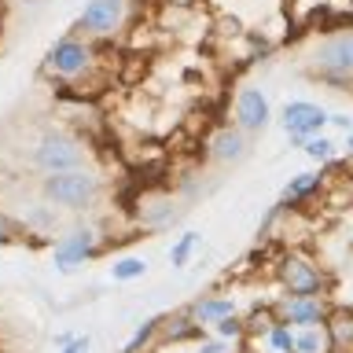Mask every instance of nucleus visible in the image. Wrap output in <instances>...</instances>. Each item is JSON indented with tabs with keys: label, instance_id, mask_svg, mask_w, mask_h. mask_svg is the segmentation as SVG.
I'll return each instance as SVG.
<instances>
[{
	"label": "nucleus",
	"instance_id": "f257e3e1",
	"mask_svg": "<svg viewBox=\"0 0 353 353\" xmlns=\"http://www.w3.org/2000/svg\"><path fill=\"white\" fill-rule=\"evenodd\" d=\"M302 70L309 81H320L335 92H353V30H335L305 52Z\"/></svg>",
	"mask_w": 353,
	"mask_h": 353
},
{
	"label": "nucleus",
	"instance_id": "7c9ffc66",
	"mask_svg": "<svg viewBox=\"0 0 353 353\" xmlns=\"http://www.w3.org/2000/svg\"><path fill=\"white\" fill-rule=\"evenodd\" d=\"M346 243H350V250H353V228H350V236H346Z\"/></svg>",
	"mask_w": 353,
	"mask_h": 353
},
{
	"label": "nucleus",
	"instance_id": "dca6fc26",
	"mask_svg": "<svg viewBox=\"0 0 353 353\" xmlns=\"http://www.w3.org/2000/svg\"><path fill=\"white\" fill-rule=\"evenodd\" d=\"M327 335H331L335 353H353V309L335 305V313L327 320Z\"/></svg>",
	"mask_w": 353,
	"mask_h": 353
},
{
	"label": "nucleus",
	"instance_id": "aec40b11",
	"mask_svg": "<svg viewBox=\"0 0 353 353\" xmlns=\"http://www.w3.org/2000/svg\"><path fill=\"white\" fill-rule=\"evenodd\" d=\"M294 350H298V353H335V346H331V335H327V324H324V327H302V331H298Z\"/></svg>",
	"mask_w": 353,
	"mask_h": 353
},
{
	"label": "nucleus",
	"instance_id": "6e6552de",
	"mask_svg": "<svg viewBox=\"0 0 353 353\" xmlns=\"http://www.w3.org/2000/svg\"><path fill=\"white\" fill-rule=\"evenodd\" d=\"M327 121H331V114L320 103H313V99H291V103H283V110H280V129L287 132V140H291L294 148H302L309 137L324 132Z\"/></svg>",
	"mask_w": 353,
	"mask_h": 353
},
{
	"label": "nucleus",
	"instance_id": "7ed1b4c3",
	"mask_svg": "<svg viewBox=\"0 0 353 353\" xmlns=\"http://www.w3.org/2000/svg\"><path fill=\"white\" fill-rule=\"evenodd\" d=\"M30 165L37 170L41 176L48 173H70V170H88L92 165V148L88 140H81L77 132L70 129H44L30 148Z\"/></svg>",
	"mask_w": 353,
	"mask_h": 353
},
{
	"label": "nucleus",
	"instance_id": "1a4fd4ad",
	"mask_svg": "<svg viewBox=\"0 0 353 353\" xmlns=\"http://www.w3.org/2000/svg\"><path fill=\"white\" fill-rule=\"evenodd\" d=\"M269 121H272L269 96L258 85H239L236 96H232V125L243 129L247 137H258V132L269 129Z\"/></svg>",
	"mask_w": 353,
	"mask_h": 353
},
{
	"label": "nucleus",
	"instance_id": "b1692460",
	"mask_svg": "<svg viewBox=\"0 0 353 353\" xmlns=\"http://www.w3.org/2000/svg\"><path fill=\"white\" fill-rule=\"evenodd\" d=\"M214 335H217V339H225V342H236V339L247 335V320H239V316L221 320V324H214Z\"/></svg>",
	"mask_w": 353,
	"mask_h": 353
},
{
	"label": "nucleus",
	"instance_id": "5701e85b",
	"mask_svg": "<svg viewBox=\"0 0 353 353\" xmlns=\"http://www.w3.org/2000/svg\"><path fill=\"white\" fill-rule=\"evenodd\" d=\"M162 324H165V316H148L137 331H132V339L125 342V346H121V353H140L154 335H162Z\"/></svg>",
	"mask_w": 353,
	"mask_h": 353
},
{
	"label": "nucleus",
	"instance_id": "9b49d317",
	"mask_svg": "<svg viewBox=\"0 0 353 353\" xmlns=\"http://www.w3.org/2000/svg\"><path fill=\"white\" fill-rule=\"evenodd\" d=\"M250 159V137L243 129L228 125H217L214 132L206 137V162L210 165H239Z\"/></svg>",
	"mask_w": 353,
	"mask_h": 353
},
{
	"label": "nucleus",
	"instance_id": "412c9836",
	"mask_svg": "<svg viewBox=\"0 0 353 353\" xmlns=\"http://www.w3.org/2000/svg\"><path fill=\"white\" fill-rule=\"evenodd\" d=\"M294 342H298V331H294L291 324H283V320H276V324L269 327V335H265V346H269V353H298Z\"/></svg>",
	"mask_w": 353,
	"mask_h": 353
},
{
	"label": "nucleus",
	"instance_id": "20e7f679",
	"mask_svg": "<svg viewBox=\"0 0 353 353\" xmlns=\"http://www.w3.org/2000/svg\"><path fill=\"white\" fill-rule=\"evenodd\" d=\"M96 70V41L81 37V33H63L55 44H48L41 59V74L59 85H77Z\"/></svg>",
	"mask_w": 353,
	"mask_h": 353
},
{
	"label": "nucleus",
	"instance_id": "423d86ee",
	"mask_svg": "<svg viewBox=\"0 0 353 353\" xmlns=\"http://www.w3.org/2000/svg\"><path fill=\"white\" fill-rule=\"evenodd\" d=\"M99 243H103V236H99L96 225H70L66 232H59L55 243H52V265L63 276H70V272L81 269L88 258H96Z\"/></svg>",
	"mask_w": 353,
	"mask_h": 353
},
{
	"label": "nucleus",
	"instance_id": "0eeeda50",
	"mask_svg": "<svg viewBox=\"0 0 353 353\" xmlns=\"http://www.w3.org/2000/svg\"><path fill=\"white\" fill-rule=\"evenodd\" d=\"M129 19V0H88L77 15V33L88 41H110L118 37Z\"/></svg>",
	"mask_w": 353,
	"mask_h": 353
},
{
	"label": "nucleus",
	"instance_id": "ddd939ff",
	"mask_svg": "<svg viewBox=\"0 0 353 353\" xmlns=\"http://www.w3.org/2000/svg\"><path fill=\"white\" fill-rule=\"evenodd\" d=\"M188 313H192L203 327H214L228 316H239V302L232 294H203V298H195V302L188 305Z\"/></svg>",
	"mask_w": 353,
	"mask_h": 353
},
{
	"label": "nucleus",
	"instance_id": "f03ea898",
	"mask_svg": "<svg viewBox=\"0 0 353 353\" xmlns=\"http://www.w3.org/2000/svg\"><path fill=\"white\" fill-rule=\"evenodd\" d=\"M37 192H41V199H48L52 206H59L63 214H88V210L99 206L107 184H103V176L96 173V165H88V170L41 176Z\"/></svg>",
	"mask_w": 353,
	"mask_h": 353
},
{
	"label": "nucleus",
	"instance_id": "c756f323",
	"mask_svg": "<svg viewBox=\"0 0 353 353\" xmlns=\"http://www.w3.org/2000/svg\"><path fill=\"white\" fill-rule=\"evenodd\" d=\"M342 148H346V154H350V159H353V132H350V137H346V143H342Z\"/></svg>",
	"mask_w": 353,
	"mask_h": 353
},
{
	"label": "nucleus",
	"instance_id": "bb28decb",
	"mask_svg": "<svg viewBox=\"0 0 353 353\" xmlns=\"http://www.w3.org/2000/svg\"><path fill=\"white\" fill-rule=\"evenodd\" d=\"M225 350H228L225 339H199V346H195V353H225Z\"/></svg>",
	"mask_w": 353,
	"mask_h": 353
},
{
	"label": "nucleus",
	"instance_id": "f8f14e48",
	"mask_svg": "<svg viewBox=\"0 0 353 353\" xmlns=\"http://www.w3.org/2000/svg\"><path fill=\"white\" fill-rule=\"evenodd\" d=\"M181 203H176L173 195H165V192H154L148 199H140V210H137V221H140V228H148V232H162V228H170L181 221Z\"/></svg>",
	"mask_w": 353,
	"mask_h": 353
},
{
	"label": "nucleus",
	"instance_id": "cd10ccee",
	"mask_svg": "<svg viewBox=\"0 0 353 353\" xmlns=\"http://www.w3.org/2000/svg\"><path fill=\"white\" fill-rule=\"evenodd\" d=\"M88 346H92V339H88V335H77L70 346H63L59 353H88Z\"/></svg>",
	"mask_w": 353,
	"mask_h": 353
},
{
	"label": "nucleus",
	"instance_id": "2eb2a0df",
	"mask_svg": "<svg viewBox=\"0 0 353 353\" xmlns=\"http://www.w3.org/2000/svg\"><path fill=\"white\" fill-rule=\"evenodd\" d=\"M327 184V176H324V170H302V173H294L291 181L283 184V192H280V206H298V203H309L320 188Z\"/></svg>",
	"mask_w": 353,
	"mask_h": 353
},
{
	"label": "nucleus",
	"instance_id": "9d476101",
	"mask_svg": "<svg viewBox=\"0 0 353 353\" xmlns=\"http://www.w3.org/2000/svg\"><path fill=\"white\" fill-rule=\"evenodd\" d=\"M331 313H335L331 298H294V294H280V298H276V316H280L283 324H291L294 331L324 327L331 320Z\"/></svg>",
	"mask_w": 353,
	"mask_h": 353
},
{
	"label": "nucleus",
	"instance_id": "4468645a",
	"mask_svg": "<svg viewBox=\"0 0 353 353\" xmlns=\"http://www.w3.org/2000/svg\"><path fill=\"white\" fill-rule=\"evenodd\" d=\"M19 221L26 232H33V236H55V228H59V221H63V210L52 206L48 199H37V203H22Z\"/></svg>",
	"mask_w": 353,
	"mask_h": 353
},
{
	"label": "nucleus",
	"instance_id": "a211bd4d",
	"mask_svg": "<svg viewBox=\"0 0 353 353\" xmlns=\"http://www.w3.org/2000/svg\"><path fill=\"white\" fill-rule=\"evenodd\" d=\"M199 247H203V232H195V228L181 232V236L173 239V247H170V265L173 269H184V265L195 258Z\"/></svg>",
	"mask_w": 353,
	"mask_h": 353
},
{
	"label": "nucleus",
	"instance_id": "39448f33",
	"mask_svg": "<svg viewBox=\"0 0 353 353\" xmlns=\"http://www.w3.org/2000/svg\"><path fill=\"white\" fill-rule=\"evenodd\" d=\"M276 283H280L283 294H294V298H327L331 291L327 269L305 250H287L276 261Z\"/></svg>",
	"mask_w": 353,
	"mask_h": 353
},
{
	"label": "nucleus",
	"instance_id": "a878e982",
	"mask_svg": "<svg viewBox=\"0 0 353 353\" xmlns=\"http://www.w3.org/2000/svg\"><path fill=\"white\" fill-rule=\"evenodd\" d=\"M327 125H331V129H339V132H346V137H350V132H353V118L346 114V110H335Z\"/></svg>",
	"mask_w": 353,
	"mask_h": 353
},
{
	"label": "nucleus",
	"instance_id": "393cba45",
	"mask_svg": "<svg viewBox=\"0 0 353 353\" xmlns=\"http://www.w3.org/2000/svg\"><path fill=\"white\" fill-rule=\"evenodd\" d=\"M15 236H22V221L0 210V243H15Z\"/></svg>",
	"mask_w": 353,
	"mask_h": 353
},
{
	"label": "nucleus",
	"instance_id": "4be33fe9",
	"mask_svg": "<svg viewBox=\"0 0 353 353\" xmlns=\"http://www.w3.org/2000/svg\"><path fill=\"white\" fill-rule=\"evenodd\" d=\"M302 151H305L313 162H320V165H327V162L339 159V143L331 140L327 132H316V137H309V140L302 143Z\"/></svg>",
	"mask_w": 353,
	"mask_h": 353
},
{
	"label": "nucleus",
	"instance_id": "f3484780",
	"mask_svg": "<svg viewBox=\"0 0 353 353\" xmlns=\"http://www.w3.org/2000/svg\"><path fill=\"white\" fill-rule=\"evenodd\" d=\"M162 339L165 342H188V339H203V324L188 313H176V316H165V324H162Z\"/></svg>",
	"mask_w": 353,
	"mask_h": 353
},
{
	"label": "nucleus",
	"instance_id": "c85d7f7f",
	"mask_svg": "<svg viewBox=\"0 0 353 353\" xmlns=\"http://www.w3.org/2000/svg\"><path fill=\"white\" fill-rule=\"evenodd\" d=\"M77 335H70V331H59V335H55V350H63V346H70Z\"/></svg>",
	"mask_w": 353,
	"mask_h": 353
},
{
	"label": "nucleus",
	"instance_id": "6ab92c4d",
	"mask_svg": "<svg viewBox=\"0 0 353 353\" xmlns=\"http://www.w3.org/2000/svg\"><path fill=\"white\" fill-rule=\"evenodd\" d=\"M148 276V258L140 254H125V258H114L110 265V280L114 283H132V280H143Z\"/></svg>",
	"mask_w": 353,
	"mask_h": 353
}]
</instances>
